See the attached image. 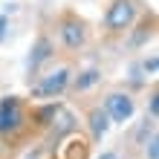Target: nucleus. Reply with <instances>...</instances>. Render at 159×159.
Instances as JSON below:
<instances>
[{
  "instance_id": "nucleus-9",
  "label": "nucleus",
  "mask_w": 159,
  "mask_h": 159,
  "mask_svg": "<svg viewBox=\"0 0 159 159\" xmlns=\"http://www.w3.org/2000/svg\"><path fill=\"white\" fill-rule=\"evenodd\" d=\"M130 32H133V38H130V46H145L148 41L156 38V15L148 12V15H139L136 23L130 26ZM127 32V35H130Z\"/></svg>"
},
{
  "instance_id": "nucleus-5",
  "label": "nucleus",
  "mask_w": 159,
  "mask_h": 159,
  "mask_svg": "<svg viewBox=\"0 0 159 159\" xmlns=\"http://www.w3.org/2000/svg\"><path fill=\"white\" fill-rule=\"evenodd\" d=\"M101 107L107 110V116H110L113 125H127V121L136 116V98H133V93L125 90V87L107 90L104 96H101Z\"/></svg>"
},
{
  "instance_id": "nucleus-4",
  "label": "nucleus",
  "mask_w": 159,
  "mask_h": 159,
  "mask_svg": "<svg viewBox=\"0 0 159 159\" xmlns=\"http://www.w3.org/2000/svg\"><path fill=\"white\" fill-rule=\"evenodd\" d=\"M72 72H75V67H72V64H61V67H55V70L41 72L35 81H29L32 98L46 101V98H61V96H67Z\"/></svg>"
},
{
  "instance_id": "nucleus-11",
  "label": "nucleus",
  "mask_w": 159,
  "mask_h": 159,
  "mask_svg": "<svg viewBox=\"0 0 159 159\" xmlns=\"http://www.w3.org/2000/svg\"><path fill=\"white\" fill-rule=\"evenodd\" d=\"M153 130H156V119L145 116V119L136 125V130H133V148H142V142H145V139L153 133Z\"/></svg>"
},
{
  "instance_id": "nucleus-17",
  "label": "nucleus",
  "mask_w": 159,
  "mask_h": 159,
  "mask_svg": "<svg viewBox=\"0 0 159 159\" xmlns=\"http://www.w3.org/2000/svg\"><path fill=\"white\" fill-rule=\"evenodd\" d=\"M29 159H35V156H29Z\"/></svg>"
},
{
  "instance_id": "nucleus-3",
  "label": "nucleus",
  "mask_w": 159,
  "mask_h": 159,
  "mask_svg": "<svg viewBox=\"0 0 159 159\" xmlns=\"http://www.w3.org/2000/svg\"><path fill=\"white\" fill-rule=\"evenodd\" d=\"M32 121L23 96H3L0 98V139H17Z\"/></svg>"
},
{
  "instance_id": "nucleus-16",
  "label": "nucleus",
  "mask_w": 159,
  "mask_h": 159,
  "mask_svg": "<svg viewBox=\"0 0 159 159\" xmlns=\"http://www.w3.org/2000/svg\"><path fill=\"white\" fill-rule=\"evenodd\" d=\"M96 159H119V151H116V148H110V151H101Z\"/></svg>"
},
{
  "instance_id": "nucleus-6",
  "label": "nucleus",
  "mask_w": 159,
  "mask_h": 159,
  "mask_svg": "<svg viewBox=\"0 0 159 159\" xmlns=\"http://www.w3.org/2000/svg\"><path fill=\"white\" fill-rule=\"evenodd\" d=\"M52 58H55V38L46 29H41L35 35L32 46H29V58H26V75H29V81L38 78L46 64H52Z\"/></svg>"
},
{
  "instance_id": "nucleus-15",
  "label": "nucleus",
  "mask_w": 159,
  "mask_h": 159,
  "mask_svg": "<svg viewBox=\"0 0 159 159\" xmlns=\"http://www.w3.org/2000/svg\"><path fill=\"white\" fill-rule=\"evenodd\" d=\"M6 29H9V15H0V43H6Z\"/></svg>"
},
{
  "instance_id": "nucleus-2",
  "label": "nucleus",
  "mask_w": 159,
  "mask_h": 159,
  "mask_svg": "<svg viewBox=\"0 0 159 159\" xmlns=\"http://www.w3.org/2000/svg\"><path fill=\"white\" fill-rule=\"evenodd\" d=\"M142 12H145L142 0H107L104 17H101V32L107 38H125Z\"/></svg>"
},
{
  "instance_id": "nucleus-10",
  "label": "nucleus",
  "mask_w": 159,
  "mask_h": 159,
  "mask_svg": "<svg viewBox=\"0 0 159 159\" xmlns=\"http://www.w3.org/2000/svg\"><path fill=\"white\" fill-rule=\"evenodd\" d=\"M72 130H75V116H72L70 110L58 107V110H55V119L49 121V142L52 145L61 142V139H67Z\"/></svg>"
},
{
  "instance_id": "nucleus-1",
  "label": "nucleus",
  "mask_w": 159,
  "mask_h": 159,
  "mask_svg": "<svg viewBox=\"0 0 159 159\" xmlns=\"http://www.w3.org/2000/svg\"><path fill=\"white\" fill-rule=\"evenodd\" d=\"M55 38H58L61 49L75 55L81 49H87V43L93 41V26L75 9H61L55 15Z\"/></svg>"
},
{
  "instance_id": "nucleus-7",
  "label": "nucleus",
  "mask_w": 159,
  "mask_h": 159,
  "mask_svg": "<svg viewBox=\"0 0 159 159\" xmlns=\"http://www.w3.org/2000/svg\"><path fill=\"white\" fill-rule=\"evenodd\" d=\"M84 121H87V130H90V145H101L104 142V136L110 133V116H107V110L101 107V101L98 104H90L87 110H84Z\"/></svg>"
},
{
  "instance_id": "nucleus-12",
  "label": "nucleus",
  "mask_w": 159,
  "mask_h": 159,
  "mask_svg": "<svg viewBox=\"0 0 159 159\" xmlns=\"http://www.w3.org/2000/svg\"><path fill=\"white\" fill-rule=\"evenodd\" d=\"M136 64H139V70H142L145 78H151V81L156 78V72H159V55H156V49H151L142 61H136Z\"/></svg>"
},
{
  "instance_id": "nucleus-14",
  "label": "nucleus",
  "mask_w": 159,
  "mask_h": 159,
  "mask_svg": "<svg viewBox=\"0 0 159 159\" xmlns=\"http://www.w3.org/2000/svg\"><path fill=\"white\" fill-rule=\"evenodd\" d=\"M145 116H151V119H156L159 121V93H156V87L151 84V93H148V107H145Z\"/></svg>"
},
{
  "instance_id": "nucleus-8",
  "label": "nucleus",
  "mask_w": 159,
  "mask_h": 159,
  "mask_svg": "<svg viewBox=\"0 0 159 159\" xmlns=\"http://www.w3.org/2000/svg\"><path fill=\"white\" fill-rule=\"evenodd\" d=\"M104 81V72H101L98 67H87V70H78V72H72V78H70V90H67V96H87V93H93L98 87V84Z\"/></svg>"
},
{
  "instance_id": "nucleus-13",
  "label": "nucleus",
  "mask_w": 159,
  "mask_h": 159,
  "mask_svg": "<svg viewBox=\"0 0 159 159\" xmlns=\"http://www.w3.org/2000/svg\"><path fill=\"white\" fill-rule=\"evenodd\" d=\"M139 151H142V159H159V133H156V130L142 142Z\"/></svg>"
}]
</instances>
